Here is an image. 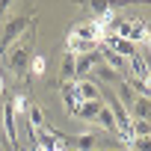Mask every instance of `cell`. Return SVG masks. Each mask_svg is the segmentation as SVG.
<instances>
[{
	"label": "cell",
	"instance_id": "1",
	"mask_svg": "<svg viewBox=\"0 0 151 151\" xmlns=\"http://www.w3.org/2000/svg\"><path fill=\"white\" fill-rule=\"evenodd\" d=\"M33 30H27L18 42H12L6 50H3V56H6V68H9V74H15V77H21V74H27V68H30V59H33Z\"/></svg>",
	"mask_w": 151,
	"mask_h": 151
},
{
	"label": "cell",
	"instance_id": "2",
	"mask_svg": "<svg viewBox=\"0 0 151 151\" xmlns=\"http://www.w3.org/2000/svg\"><path fill=\"white\" fill-rule=\"evenodd\" d=\"M71 3H77V6H86L89 12H95V21L113 15L116 9L122 6H133V3H148L151 6V0H71Z\"/></svg>",
	"mask_w": 151,
	"mask_h": 151
},
{
	"label": "cell",
	"instance_id": "3",
	"mask_svg": "<svg viewBox=\"0 0 151 151\" xmlns=\"http://www.w3.org/2000/svg\"><path fill=\"white\" fill-rule=\"evenodd\" d=\"M27 30H33V15H18L12 21H3V33H0V56H3V50L12 42H18Z\"/></svg>",
	"mask_w": 151,
	"mask_h": 151
},
{
	"label": "cell",
	"instance_id": "4",
	"mask_svg": "<svg viewBox=\"0 0 151 151\" xmlns=\"http://www.w3.org/2000/svg\"><path fill=\"white\" fill-rule=\"evenodd\" d=\"M74 98L77 101H101V83L89 80V77H77L74 80Z\"/></svg>",
	"mask_w": 151,
	"mask_h": 151
},
{
	"label": "cell",
	"instance_id": "5",
	"mask_svg": "<svg viewBox=\"0 0 151 151\" xmlns=\"http://www.w3.org/2000/svg\"><path fill=\"white\" fill-rule=\"evenodd\" d=\"M101 62H104V53H101V50L77 53V56H74V65H77V77H86V74H92Z\"/></svg>",
	"mask_w": 151,
	"mask_h": 151
},
{
	"label": "cell",
	"instance_id": "6",
	"mask_svg": "<svg viewBox=\"0 0 151 151\" xmlns=\"http://www.w3.org/2000/svg\"><path fill=\"white\" fill-rule=\"evenodd\" d=\"M0 124H3L6 136L12 145H18V113L12 107V101H3V113H0Z\"/></svg>",
	"mask_w": 151,
	"mask_h": 151
},
{
	"label": "cell",
	"instance_id": "7",
	"mask_svg": "<svg viewBox=\"0 0 151 151\" xmlns=\"http://www.w3.org/2000/svg\"><path fill=\"white\" fill-rule=\"evenodd\" d=\"M104 101H77V107L71 110L74 119H80V122H95V116L101 113Z\"/></svg>",
	"mask_w": 151,
	"mask_h": 151
},
{
	"label": "cell",
	"instance_id": "8",
	"mask_svg": "<svg viewBox=\"0 0 151 151\" xmlns=\"http://www.w3.org/2000/svg\"><path fill=\"white\" fill-rule=\"evenodd\" d=\"M107 45H110V50H113V53H119V56H124V59H133V56L139 53L133 42L119 39V36H107Z\"/></svg>",
	"mask_w": 151,
	"mask_h": 151
},
{
	"label": "cell",
	"instance_id": "9",
	"mask_svg": "<svg viewBox=\"0 0 151 151\" xmlns=\"http://www.w3.org/2000/svg\"><path fill=\"white\" fill-rule=\"evenodd\" d=\"M127 113H130V119H148L151 122V98H133V104L127 107Z\"/></svg>",
	"mask_w": 151,
	"mask_h": 151
},
{
	"label": "cell",
	"instance_id": "10",
	"mask_svg": "<svg viewBox=\"0 0 151 151\" xmlns=\"http://www.w3.org/2000/svg\"><path fill=\"white\" fill-rule=\"evenodd\" d=\"M101 53H104V65H107V68H113V71H119V74H122V77H127V59H124V56L113 53L110 47H107V50H101Z\"/></svg>",
	"mask_w": 151,
	"mask_h": 151
},
{
	"label": "cell",
	"instance_id": "11",
	"mask_svg": "<svg viewBox=\"0 0 151 151\" xmlns=\"http://www.w3.org/2000/svg\"><path fill=\"white\" fill-rule=\"evenodd\" d=\"M95 77H98V83H107L110 89H113V86H119V83L124 80L122 74H119V71H113V68H107L104 62H101V65L95 68Z\"/></svg>",
	"mask_w": 151,
	"mask_h": 151
},
{
	"label": "cell",
	"instance_id": "12",
	"mask_svg": "<svg viewBox=\"0 0 151 151\" xmlns=\"http://www.w3.org/2000/svg\"><path fill=\"white\" fill-rule=\"evenodd\" d=\"M59 77H62V83H71V80H77V65H74V53H65V56H62Z\"/></svg>",
	"mask_w": 151,
	"mask_h": 151
},
{
	"label": "cell",
	"instance_id": "13",
	"mask_svg": "<svg viewBox=\"0 0 151 151\" xmlns=\"http://www.w3.org/2000/svg\"><path fill=\"white\" fill-rule=\"evenodd\" d=\"M124 83L139 95V98H151V80H136V77H130V74H127V77H124Z\"/></svg>",
	"mask_w": 151,
	"mask_h": 151
},
{
	"label": "cell",
	"instance_id": "14",
	"mask_svg": "<svg viewBox=\"0 0 151 151\" xmlns=\"http://www.w3.org/2000/svg\"><path fill=\"white\" fill-rule=\"evenodd\" d=\"M95 124H98L101 130H107V133H113V130H119V127H116V119H113V113H110L107 107H101V113L95 116Z\"/></svg>",
	"mask_w": 151,
	"mask_h": 151
},
{
	"label": "cell",
	"instance_id": "15",
	"mask_svg": "<svg viewBox=\"0 0 151 151\" xmlns=\"http://www.w3.org/2000/svg\"><path fill=\"white\" fill-rule=\"evenodd\" d=\"M27 122H30V130L45 127V113H42L39 104H30V110H27Z\"/></svg>",
	"mask_w": 151,
	"mask_h": 151
},
{
	"label": "cell",
	"instance_id": "16",
	"mask_svg": "<svg viewBox=\"0 0 151 151\" xmlns=\"http://www.w3.org/2000/svg\"><path fill=\"white\" fill-rule=\"evenodd\" d=\"M130 136H133V139L151 136V122H148V119H130Z\"/></svg>",
	"mask_w": 151,
	"mask_h": 151
},
{
	"label": "cell",
	"instance_id": "17",
	"mask_svg": "<svg viewBox=\"0 0 151 151\" xmlns=\"http://www.w3.org/2000/svg\"><path fill=\"white\" fill-rule=\"evenodd\" d=\"M113 92H116V98H119V101H122L124 107H130V104H133V98H136V95H133V89H130V86H127L124 80H122L119 86H113Z\"/></svg>",
	"mask_w": 151,
	"mask_h": 151
},
{
	"label": "cell",
	"instance_id": "18",
	"mask_svg": "<svg viewBox=\"0 0 151 151\" xmlns=\"http://www.w3.org/2000/svg\"><path fill=\"white\" fill-rule=\"evenodd\" d=\"M30 74H36V77L45 74V56H33L30 59Z\"/></svg>",
	"mask_w": 151,
	"mask_h": 151
},
{
	"label": "cell",
	"instance_id": "19",
	"mask_svg": "<svg viewBox=\"0 0 151 151\" xmlns=\"http://www.w3.org/2000/svg\"><path fill=\"white\" fill-rule=\"evenodd\" d=\"M130 148H133V151H151V136H139V139H130Z\"/></svg>",
	"mask_w": 151,
	"mask_h": 151
},
{
	"label": "cell",
	"instance_id": "20",
	"mask_svg": "<svg viewBox=\"0 0 151 151\" xmlns=\"http://www.w3.org/2000/svg\"><path fill=\"white\" fill-rule=\"evenodd\" d=\"M12 107H15V113H27V110H30V101H27L24 95H15V98H12Z\"/></svg>",
	"mask_w": 151,
	"mask_h": 151
},
{
	"label": "cell",
	"instance_id": "21",
	"mask_svg": "<svg viewBox=\"0 0 151 151\" xmlns=\"http://www.w3.org/2000/svg\"><path fill=\"white\" fill-rule=\"evenodd\" d=\"M15 3V0H0V15H3V12H9V6Z\"/></svg>",
	"mask_w": 151,
	"mask_h": 151
},
{
	"label": "cell",
	"instance_id": "22",
	"mask_svg": "<svg viewBox=\"0 0 151 151\" xmlns=\"http://www.w3.org/2000/svg\"><path fill=\"white\" fill-rule=\"evenodd\" d=\"M145 47H148V53H151V33H148V39H145Z\"/></svg>",
	"mask_w": 151,
	"mask_h": 151
},
{
	"label": "cell",
	"instance_id": "23",
	"mask_svg": "<svg viewBox=\"0 0 151 151\" xmlns=\"http://www.w3.org/2000/svg\"><path fill=\"white\" fill-rule=\"evenodd\" d=\"M0 113H3V98H0Z\"/></svg>",
	"mask_w": 151,
	"mask_h": 151
}]
</instances>
